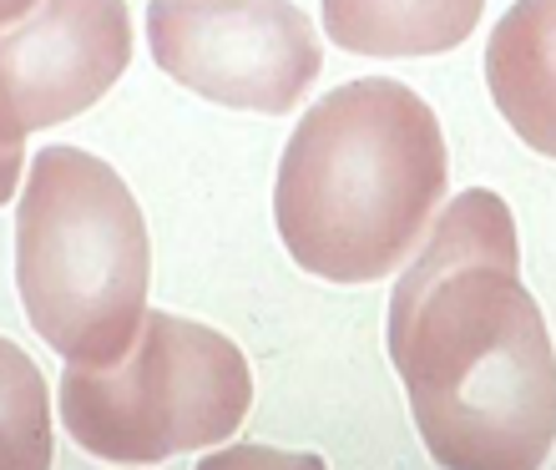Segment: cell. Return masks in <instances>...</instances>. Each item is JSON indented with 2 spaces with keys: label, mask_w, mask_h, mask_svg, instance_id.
<instances>
[{
  "label": "cell",
  "mask_w": 556,
  "mask_h": 470,
  "mask_svg": "<svg viewBox=\"0 0 556 470\" xmlns=\"http://www.w3.org/2000/svg\"><path fill=\"white\" fill-rule=\"evenodd\" d=\"M390 359L435 466L536 470L556 445V350L496 192L435 213L390 294Z\"/></svg>",
  "instance_id": "obj_1"
},
{
  "label": "cell",
  "mask_w": 556,
  "mask_h": 470,
  "mask_svg": "<svg viewBox=\"0 0 556 470\" xmlns=\"http://www.w3.org/2000/svg\"><path fill=\"white\" fill-rule=\"evenodd\" d=\"M451 152L435 112L390 76L344 81L293 127L274 182L289 258L329 283H380L445 207Z\"/></svg>",
  "instance_id": "obj_2"
},
{
  "label": "cell",
  "mask_w": 556,
  "mask_h": 470,
  "mask_svg": "<svg viewBox=\"0 0 556 470\" xmlns=\"http://www.w3.org/2000/svg\"><path fill=\"white\" fill-rule=\"evenodd\" d=\"M152 243L132 188L81 148H41L15 207V289L66 365H117L147 319Z\"/></svg>",
  "instance_id": "obj_3"
},
{
  "label": "cell",
  "mask_w": 556,
  "mask_h": 470,
  "mask_svg": "<svg viewBox=\"0 0 556 470\" xmlns=\"http://www.w3.org/2000/svg\"><path fill=\"white\" fill-rule=\"evenodd\" d=\"M253 410V369L233 339L182 314H147L117 365H66L61 420L72 441L112 466L213 450Z\"/></svg>",
  "instance_id": "obj_4"
},
{
  "label": "cell",
  "mask_w": 556,
  "mask_h": 470,
  "mask_svg": "<svg viewBox=\"0 0 556 470\" xmlns=\"http://www.w3.org/2000/svg\"><path fill=\"white\" fill-rule=\"evenodd\" d=\"M152 61L233 112L283 117L324 72L319 30L293 0H152Z\"/></svg>",
  "instance_id": "obj_5"
},
{
  "label": "cell",
  "mask_w": 556,
  "mask_h": 470,
  "mask_svg": "<svg viewBox=\"0 0 556 470\" xmlns=\"http://www.w3.org/2000/svg\"><path fill=\"white\" fill-rule=\"evenodd\" d=\"M132 61V15L122 0H36L0 26V148L61 127L117 87Z\"/></svg>",
  "instance_id": "obj_6"
},
{
  "label": "cell",
  "mask_w": 556,
  "mask_h": 470,
  "mask_svg": "<svg viewBox=\"0 0 556 470\" xmlns=\"http://www.w3.org/2000/svg\"><path fill=\"white\" fill-rule=\"evenodd\" d=\"M485 87L511 132L556 162V0H516L485 46Z\"/></svg>",
  "instance_id": "obj_7"
},
{
  "label": "cell",
  "mask_w": 556,
  "mask_h": 470,
  "mask_svg": "<svg viewBox=\"0 0 556 470\" xmlns=\"http://www.w3.org/2000/svg\"><path fill=\"white\" fill-rule=\"evenodd\" d=\"M324 36L354 56H440L470 41L485 0H319Z\"/></svg>",
  "instance_id": "obj_8"
},
{
  "label": "cell",
  "mask_w": 556,
  "mask_h": 470,
  "mask_svg": "<svg viewBox=\"0 0 556 470\" xmlns=\"http://www.w3.org/2000/svg\"><path fill=\"white\" fill-rule=\"evenodd\" d=\"M51 399L36 359L0 339V470L51 466Z\"/></svg>",
  "instance_id": "obj_9"
},
{
  "label": "cell",
  "mask_w": 556,
  "mask_h": 470,
  "mask_svg": "<svg viewBox=\"0 0 556 470\" xmlns=\"http://www.w3.org/2000/svg\"><path fill=\"white\" fill-rule=\"evenodd\" d=\"M21 173H26V148H0V207L15 198Z\"/></svg>",
  "instance_id": "obj_10"
},
{
  "label": "cell",
  "mask_w": 556,
  "mask_h": 470,
  "mask_svg": "<svg viewBox=\"0 0 556 470\" xmlns=\"http://www.w3.org/2000/svg\"><path fill=\"white\" fill-rule=\"evenodd\" d=\"M30 11H36V0H0V26H11V21H21Z\"/></svg>",
  "instance_id": "obj_11"
}]
</instances>
